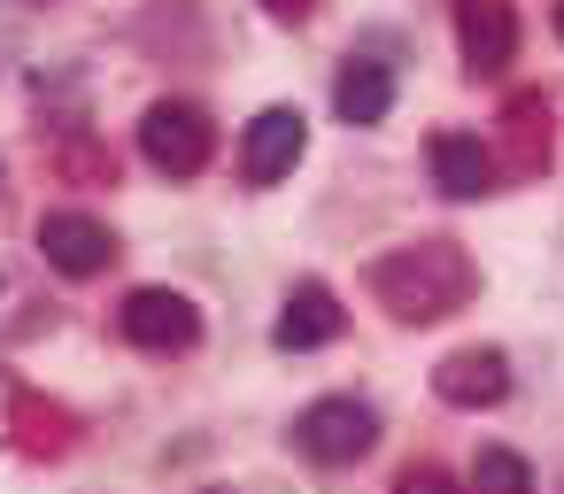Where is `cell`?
I'll return each mask as SVG.
<instances>
[{
    "instance_id": "1",
    "label": "cell",
    "mask_w": 564,
    "mask_h": 494,
    "mask_svg": "<svg viewBox=\"0 0 564 494\" xmlns=\"http://www.w3.org/2000/svg\"><path fill=\"white\" fill-rule=\"evenodd\" d=\"M471 286H479V271H471V255H464L456 240H417V248H394V255L371 263V294H379V309L402 317V325H441V317H456V309L471 301Z\"/></svg>"
},
{
    "instance_id": "2",
    "label": "cell",
    "mask_w": 564,
    "mask_h": 494,
    "mask_svg": "<svg viewBox=\"0 0 564 494\" xmlns=\"http://www.w3.org/2000/svg\"><path fill=\"white\" fill-rule=\"evenodd\" d=\"M294 448L310 463H364L379 448V409L356 402V394H325L294 417Z\"/></svg>"
},
{
    "instance_id": "3",
    "label": "cell",
    "mask_w": 564,
    "mask_h": 494,
    "mask_svg": "<svg viewBox=\"0 0 564 494\" xmlns=\"http://www.w3.org/2000/svg\"><path fill=\"white\" fill-rule=\"evenodd\" d=\"M140 155L163 171V178H202L209 155H217V124L194 109V101H155L140 117Z\"/></svg>"
},
{
    "instance_id": "4",
    "label": "cell",
    "mask_w": 564,
    "mask_h": 494,
    "mask_svg": "<svg viewBox=\"0 0 564 494\" xmlns=\"http://www.w3.org/2000/svg\"><path fill=\"white\" fill-rule=\"evenodd\" d=\"M117 332H124L132 348H148V355H186V348L202 340V309H194L186 294H171V286H140V294H124Z\"/></svg>"
},
{
    "instance_id": "5",
    "label": "cell",
    "mask_w": 564,
    "mask_h": 494,
    "mask_svg": "<svg viewBox=\"0 0 564 494\" xmlns=\"http://www.w3.org/2000/svg\"><path fill=\"white\" fill-rule=\"evenodd\" d=\"M456 47L471 78H502L518 63V9L510 0H456Z\"/></svg>"
},
{
    "instance_id": "6",
    "label": "cell",
    "mask_w": 564,
    "mask_h": 494,
    "mask_svg": "<svg viewBox=\"0 0 564 494\" xmlns=\"http://www.w3.org/2000/svg\"><path fill=\"white\" fill-rule=\"evenodd\" d=\"M302 147H310V117L302 109H263L248 124V140H240V178L248 186H279L302 163Z\"/></svg>"
},
{
    "instance_id": "7",
    "label": "cell",
    "mask_w": 564,
    "mask_h": 494,
    "mask_svg": "<svg viewBox=\"0 0 564 494\" xmlns=\"http://www.w3.org/2000/svg\"><path fill=\"white\" fill-rule=\"evenodd\" d=\"M40 255H47L63 278H101V271L117 263V240H109L101 217H86V209H55V217L40 224Z\"/></svg>"
},
{
    "instance_id": "8",
    "label": "cell",
    "mask_w": 564,
    "mask_h": 494,
    "mask_svg": "<svg viewBox=\"0 0 564 494\" xmlns=\"http://www.w3.org/2000/svg\"><path fill=\"white\" fill-rule=\"evenodd\" d=\"M433 394L448 409H495L510 394V355L502 348H456L441 371H433Z\"/></svg>"
},
{
    "instance_id": "9",
    "label": "cell",
    "mask_w": 564,
    "mask_h": 494,
    "mask_svg": "<svg viewBox=\"0 0 564 494\" xmlns=\"http://www.w3.org/2000/svg\"><path fill=\"white\" fill-rule=\"evenodd\" d=\"M433 186L448 194V201H479V194H495V147H479L471 132H433Z\"/></svg>"
},
{
    "instance_id": "10",
    "label": "cell",
    "mask_w": 564,
    "mask_h": 494,
    "mask_svg": "<svg viewBox=\"0 0 564 494\" xmlns=\"http://www.w3.org/2000/svg\"><path fill=\"white\" fill-rule=\"evenodd\" d=\"M9 440H17V455H70L78 448V417L63 402H40L32 386H17L9 394Z\"/></svg>"
},
{
    "instance_id": "11",
    "label": "cell",
    "mask_w": 564,
    "mask_h": 494,
    "mask_svg": "<svg viewBox=\"0 0 564 494\" xmlns=\"http://www.w3.org/2000/svg\"><path fill=\"white\" fill-rule=\"evenodd\" d=\"M271 340L286 348V355H302V348H325V340H340V301H333V286H294L286 294V309H279V325H271Z\"/></svg>"
},
{
    "instance_id": "12",
    "label": "cell",
    "mask_w": 564,
    "mask_h": 494,
    "mask_svg": "<svg viewBox=\"0 0 564 494\" xmlns=\"http://www.w3.org/2000/svg\"><path fill=\"white\" fill-rule=\"evenodd\" d=\"M333 109H340V124H379L394 109V70L379 55H348L333 78Z\"/></svg>"
},
{
    "instance_id": "13",
    "label": "cell",
    "mask_w": 564,
    "mask_h": 494,
    "mask_svg": "<svg viewBox=\"0 0 564 494\" xmlns=\"http://www.w3.org/2000/svg\"><path fill=\"white\" fill-rule=\"evenodd\" d=\"M502 163L518 178L549 171V101L541 94H510V109H502Z\"/></svg>"
},
{
    "instance_id": "14",
    "label": "cell",
    "mask_w": 564,
    "mask_h": 494,
    "mask_svg": "<svg viewBox=\"0 0 564 494\" xmlns=\"http://www.w3.org/2000/svg\"><path fill=\"white\" fill-rule=\"evenodd\" d=\"M471 494H533L525 455H510V448H479V463H471Z\"/></svg>"
},
{
    "instance_id": "15",
    "label": "cell",
    "mask_w": 564,
    "mask_h": 494,
    "mask_svg": "<svg viewBox=\"0 0 564 494\" xmlns=\"http://www.w3.org/2000/svg\"><path fill=\"white\" fill-rule=\"evenodd\" d=\"M55 163H63V178H101V186L117 178V155H109V147H94V140H70Z\"/></svg>"
},
{
    "instance_id": "16",
    "label": "cell",
    "mask_w": 564,
    "mask_h": 494,
    "mask_svg": "<svg viewBox=\"0 0 564 494\" xmlns=\"http://www.w3.org/2000/svg\"><path fill=\"white\" fill-rule=\"evenodd\" d=\"M394 494H456V479H448L441 463H410V471L394 479Z\"/></svg>"
},
{
    "instance_id": "17",
    "label": "cell",
    "mask_w": 564,
    "mask_h": 494,
    "mask_svg": "<svg viewBox=\"0 0 564 494\" xmlns=\"http://www.w3.org/2000/svg\"><path fill=\"white\" fill-rule=\"evenodd\" d=\"M263 9H271V17H279V24H302V17H310V9H317V0H263Z\"/></svg>"
},
{
    "instance_id": "18",
    "label": "cell",
    "mask_w": 564,
    "mask_h": 494,
    "mask_svg": "<svg viewBox=\"0 0 564 494\" xmlns=\"http://www.w3.org/2000/svg\"><path fill=\"white\" fill-rule=\"evenodd\" d=\"M556 40H564V0H556Z\"/></svg>"
},
{
    "instance_id": "19",
    "label": "cell",
    "mask_w": 564,
    "mask_h": 494,
    "mask_svg": "<svg viewBox=\"0 0 564 494\" xmlns=\"http://www.w3.org/2000/svg\"><path fill=\"white\" fill-rule=\"evenodd\" d=\"M32 9H47V0H32Z\"/></svg>"
}]
</instances>
